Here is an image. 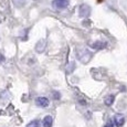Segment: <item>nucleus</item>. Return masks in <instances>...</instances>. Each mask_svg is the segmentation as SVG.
I'll return each mask as SVG.
<instances>
[{
	"label": "nucleus",
	"instance_id": "nucleus-1",
	"mask_svg": "<svg viewBox=\"0 0 127 127\" xmlns=\"http://www.w3.org/2000/svg\"><path fill=\"white\" fill-rule=\"evenodd\" d=\"M75 54H76L77 59L81 61L82 63H89L90 60L92 59V53L89 50L83 48H76L75 49Z\"/></svg>",
	"mask_w": 127,
	"mask_h": 127
},
{
	"label": "nucleus",
	"instance_id": "nucleus-11",
	"mask_svg": "<svg viewBox=\"0 0 127 127\" xmlns=\"http://www.w3.org/2000/svg\"><path fill=\"white\" fill-rule=\"evenodd\" d=\"M53 97H54L55 99H59V98H60V93L54 92V93H53Z\"/></svg>",
	"mask_w": 127,
	"mask_h": 127
},
{
	"label": "nucleus",
	"instance_id": "nucleus-12",
	"mask_svg": "<svg viewBox=\"0 0 127 127\" xmlns=\"http://www.w3.org/2000/svg\"><path fill=\"white\" fill-rule=\"evenodd\" d=\"M3 60H4V57L1 54V53H0V64H1V63L3 62Z\"/></svg>",
	"mask_w": 127,
	"mask_h": 127
},
{
	"label": "nucleus",
	"instance_id": "nucleus-4",
	"mask_svg": "<svg viewBox=\"0 0 127 127\" xmlns=\"http://www.w3.org/2000/svg\"><path fill=\"white\" fill-rule=\"evenodd\" d=\"M35 104L40 107H46L49 105V99L46 97H38L35 99Z\"/></svg>",
	"mask_w": 127,
	"mask_h": 127
},
{
	"label": "nucleus",
	"instance_id": "nucleus-8",
	"mask_svg": "<svg viewBox=\"0 0 127 127\" xmlns=\"http://www.w3.org/2000/svg\"><path fill=\"white\" fill-rule=\"evenodd\" d=\"M52 117L51 116H45L43 119V127H52Z\"/></svg>",
	"mask_w": 127,
	"mask_h": 127
},
{
	"label": "nucleus",
	"instance_id": "nucleus-9",
	"mask_svg": "<svg viewBox=\"0 0 127 127\" xmlns=\"http://www.w3.org/2000/svg\"><path fill=\"white\" fill-rule=\"evenodd\" d=\"M114 101H115V96H114V95H108V96L105 98V105H106V106H111V105L114 103Z\"/></svg>",
	"mask_w": 127,
	"mask_h": 127
},
{
	"label": "nucleus",
	"instance_id": "nucleus-5",
	"mask_svg": "<svg viewBox=\"0 0 127 127\" xmlns=\"http://www.w3.org/2000/svg\"><path fill=\"white\" fill-rule=\"evenodd\" d=\"M91 46L94 50H103V49L106 46V42H103V41H96L94 43H91Z\"/></svg>",
	"mask_w": 127,
	"mask_h": 127
},
{
	"label": "nucleus",
	"instance_id": "nucleus-13",
	"mask_svg": "<svg viewBox=\"0 0 127 127\" xmlns=\"http://www.w3.org/2000/svg\"><path fill=\"white\" fill-rule=\"evenodd\" d=\"M104 127H113V124H111V123H108V124H106Z\"/></svg>",
	"mask_w": 127,
	"mask_h": 127
},
{
	"label": "nucleus",
	"instance_id": "nucleus-3",
	"mask_svg": "<svg viewBox=\"0 0 127 127\" xmlns=\"http://www.w3.org/2000/svg\"><path fill=\"white\" fill-rule=\"evenodd\" d=\"M79 13L83 18H87V17L90 16V13H91V8H90L87 4H82V6L80 7Z\"/></svg>",
	"mask_w": 127,
	"mask_h": 127
},
{
	"label": "nucleus",
	"instance_id": "nucleus-7",
	"mask_svg": "<svg viewBox=\"0 0 127 127\" xmlns=\"http://www.w3.org/2000/svg\"><path fill=\"white\" fill-rule=\"evenodd\" d=\"M124 123H125V118H124L122 115H117L115 117V124L117 127H121L124 125Z\"/></svg>",
	"mask_w": 127,
	"mask_h": 127
},
{
	"label": "nucleus",
	"instance_id": "nucleus-6",
	"mask_svg": "<svg viewBox=\"0 0 127 127\" xmlns=\"http://www.w3.org/2000/svg\"><path fill=\"white\" fill-rule=\"evenodd\" d=\"M44 49H45V41L44 40H40L35 45V51L36 52H39V53H41V52L44 51Z\"/></svg>",
	"mask_w": 127,
	"mask_h": 127
},
{
	"label": "nucleus",
	"instance_id": "nucleus-10",
	"mask_svg": "<svg viewBox=\"0 0 127 127\" xmlns=\"http://www.w3.org/2000/svg\"><path fill=\"white\" fill-rule=\"evenodd\" d=\"M27 127H40V122L39 121H33V122H31V123L29 124Z\"/></svg>",
	"mask_w": 127,
	"mask_h": 127
},
{
	"label": "nucleus",
	"instance_id": "nucleus-2",
	"mask_svg": "<svg viewBox=\"0 0 127 127\" xmlns=\"http://www.w3.org/2000/svg\"><path fill=\"white\" fill-rule=\"evenodd\" d=\"M52 6L55 9H64L69 6V1L67 0H53Z\"/></svg>",
	"mask_w": 127,
	"mask_h": 127
}]
</instances>
